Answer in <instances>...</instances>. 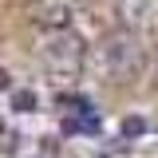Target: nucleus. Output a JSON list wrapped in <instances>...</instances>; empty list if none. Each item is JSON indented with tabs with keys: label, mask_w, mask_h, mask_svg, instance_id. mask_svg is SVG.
<instances>
[{
	"label": "nucleus",
	"mask_w": 158,
	"mask_h": 158,
	"mask_svg": "<svg viewBox=\"0 0 158 158\" xmlns=\"http://www.w3.org/2000/svg\"><path fill=\"white\" fill-rule=\"evenodd\" d=\"M99 59H103V71L115 79V83H127V79H138L142 67H146V52H142V40L131 28H118L111 36H103L99 44Z\"/></svg>",
	"instance_id": "1"
},
{
	"label": "nucleus",
	"mask_w": 158,
	"mask_h": 158,
	"mask_svg": "<svg viewBox=\"0 0 158 158\" xmlns=\"http://www.w3.org/2000/svg\"><path fill=\"white\" fill-rule=\"evenodd\" d=\"M83 40L71 32V28H52L48 36H44V48H40V59H44V67L59 79H71L83 71Z\"/></svg>",
	"instance_id": "2"
},
{
	"label": "nucleus",
	"mask_w": 158,
	"mask_h": 158,
	"mask_svg": "<svg viewBox=\"0 0 158 158\" xmlns=\"http://www.w3.org/2000/svg\"><path fill=\"white\" fill-rule=\"evenodd\" d=\"M150 16H154V0H118V20H123V28L138 32V28L150 24Z\"/></svg>",
	"instance_id": "3"
},
{
	"label": "nucleus",
	"mask_w": 158,
	"mask_h": 158,
	"mask_svg": "<svg viewBox=\"0 0 158 158\" xmlns=\"http://www.w3.org/2000/svg\"><path fill=\"white\" fill-rule=\"evenodd\" d=\"M16 107H20V111H28V107H36V95H28V91H20V95H16Z\"/></svg>",
	"instance_id": "4"
}]
</instances>
